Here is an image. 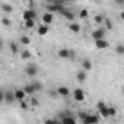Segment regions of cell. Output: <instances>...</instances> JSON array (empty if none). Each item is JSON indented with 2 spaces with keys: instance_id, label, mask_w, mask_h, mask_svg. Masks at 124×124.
I'll return each mask as SVG.
<instances>
[{
  "instance_id": "6da1fadb",
  "label": "cell",
  "mask_w": 124,
  "mask_h": 124,
  "mask_svg": "<svg viewBox=\"0 0 124 124\" xmlns=\"http://www.w3.org/2000/svg\"><path fill=\"white\" fill-rule=\"evenodd\" d=\"M0 99H2L3 102H6V104H12V102H15V101H16L15 91H13V92H12V91H3L2 95H0Z\"/></svg>"
},
{
  "instance_id": "7a4b0ae2",
  "label": "cell",
  "mask_w": 124,
  "mask_h": 124,
  "mask_svg": "<svg viewBox=\"0 0 124 124\" xmlns=\"http://www.w3.org/2000/svg\"><path fill=\"white\" fill-rule=\"evenodd\" d=\"M57 55L60 58H75V51L73 50H67V48H60L57 51Z\"/></svg>"
},
{
  "instance_id": "3957f363",
  "label": "cell",
  "mask_w": 124,
  "mask_h": 124,
  "mask_svg": "<svg viewBox=\"0 0 124 124\" xmlns=\"http://www.w3.org/2000/svg\"><path fill=\"white\" fill-rule=\"evenodd\" d=\"M47 12H51V13H60L61 10H64V6L63 5H60V3H48L47 5Z\"/></svg>"
},
{
  "instance_id": "277c9868",
  "label": "cell",
  "mask_w": 124,
  "mask_h": 124,
  "mask_svg": "<svg viewBox=\"0 0 124 124\" xmlns=\"http://www.w3.org/2000/svg\"><path fill=\"white\" fill-rule=\"evenodd\" d=\"M105 32H107V28H98V29L92 31L91 37H92L93 41L95 39H101V38H105Z\"/></svg>"
},
{
  "instance_id": "5b68a950",
  "label": "cell",
  "mask_w": 124,
  "mask_h": 124,
  "mask_svg": "<svg viewBox=\"0 0 124 124\" xmlns=\"http://www.w3.org/2000/svg\"><path fill=\"white\" fill-rule=\"evenodd\" d=\"M25 73L29 78H37V75H38V66L37 64H28L26 69H25Z\"/></svg>"
},
{
  "instance_id": "8992f818",
  "label": "cell",
  "mask_w": 124,
  "mask_h": 124,
  "mask_svg": "<svg viewBox=\"0 0 124 124\" xmlns=\"http://www.w3.org/2000/svg\"><path fill=\"white\" fill-rule=\"evenodd\" d=\"M73 99H75V101H78V102L85 101V92H83V89H82V88H76V89L73 91Z\"/></svg>"
},
{
  "instance_id": "52a82bcc",
  "label": "cell",
  "mask_w": 124,
  "mask_h": 124,
  "mask_svg": "<svg viewBox=\"0 0 124 124\" xmlns=\"http://www.w3.org/2000/svg\"><path fill=\"white\" fill-rule=\"evenodd\" d=\"M95 47L98 50H105L109 47V42L105 39V38H101V39H95Z\"/></svg>"
},
{
  "instance_id": "ba28073f",
  "label": "cell",
  "mask_w": 124,
  "mask_h": 124,
  "mask_svg": "<svg viewBox=\"0 0 124 124\" xmlns=\"http://www.w3.org/2000/svg\"><path fill=\"white\" fill-rule=\"evenodd\" d=\"M99 121V117L98 115H92V114H88L85 118H83V124H96Z\"/></svg>"
},
{
  "instance_id": "9c48e42d",
  "label": "cell",
  "mask_w": 124,
  "mask_h": 124,
  "mask_svg": "<svg viewBox=\"0 0 124 124\" xmlns=\"http://www.w3.org/2000/svg\"><path fill=\"white\" fill-rule=\"evenodd\" d=\"M22 19H23V21H28V19H37V13H35L32 9H26V10H23V13H22Z\"/></svg>"
},
{
  "instance_id": "30bf717a",
  "label": "cell",
  "mask_w": 124,
  "mask_h": 124,
  "mask_svg": "<svg viewBox=\"0 0 124 124\" xmlns=\"http://www.w3.org/2000/svg\"><path fill=\"white\" fill-rule=\"evenodd\" d=\"M41 21H42V23L50 25V23H53V21H54V15H53L51 12H45V13L41 16Z\"/></svg>"
},
{
  "instance_id": "8fae6325",
  "label": "cell",
  "mask_w": 124,
  "mask_h": 124,
  "mask_svg": "<svg viewBox=\"0 0 124 124\" xmlns=\"http://www.w3.org/2000/svg\"><path fill=\"white\" fill-rule=\"evenodd\" d=\"M57 95L66 98V96L70 95V89H69L67 86H58V88H57Z\"/></svg>"
},
{
  "instance_id": "7c38bea8",
  "label": "cell",
  "mask_w": 124,
  "mask_h": 124,
  "mask_svg": "<svg viewBox=\"0 0 124 124\" xmlns=\"http://www.w3.org/2000/svg\"><path fill=\"white\" fill-rule=\"evenodd\" d=\"M26 95H28V93L25 92V89H23V88H22V89H15V96H16V101H19V102H21V101H23V99L26 98Z\"/></svg>"
},
{
  "instance_id": "4fadbf2b",
  "label": "cell",
  "mask_w": 124,
  "mask_h": 124,
  "mask_svg": "<svg viewBox=\"0 0 124 124\" xmlns=\"http://www.w3.org/2000/svg\"><path fill=\"white\" fill-rule=\"evenodd\" d=\"M48 31H50V25H47V23H42V25H39V26H38V29H37L38 35H41V37L47 35V34H48Z\"/></svg>"
},
{
  "instance_id": "5bb4252c",
  "label": "cell",
  "mask_w": 124,
  "mask_h": 124,
  "mask_svg": "<svg viewBox=\"0 0 124 124\" xmlns=\"http://www.w3.org/2000/svg\"><path fill=\"white\" fill-rule=\"evenodd\" d=\"M67 28H69V31L73 32V34H79V32H80V25L76 23V22H69Z\"/></svg>"
},
{
  "instance_id": "9a60e30c",
  "label": "cell",
  "mask_w": 124,
  "mask_h": 124,
  "mask_svg": "<svg viewBox=\"0 0 124 124\" xmlns=\"http://www.w3.org/2000/svg\"><path fill=\"white\" fill-rule=\"evenodd\" d=\"M92 67H93V64H92V61H91L89 58H85V60L82 61V69H83V70L89 72V70H92Z\"/></svg>"
},
{
  "instance_id": "2e32d148",
  "label": "cell",
  "mask_w": 124,
  "mask_h": 124,
  "mask_svg": "<svg viewBox=\"0 0 124 124\" xmlns=\"http://www.w3.org/2000/svg\"><path fill=\"white\" fill-rule=\"evenodd\" d=\"M76 79H78V82H80V83H83L85 80H86V70H79L78 73H76Z\"/></svg>"
},
{
  "instance_id": "e0dca14e",
  "label": "cell",
  "mask_w": 124,
  "mask_h": 124,
  "mask_svg": "<svg viewBox=\"0 0 124 124\" xmlns=\"http://www.w3.org/2000/svg\"><path fill=\"white\" fill-rule=\"evenodd\" d=\"M60 13L63 15L67 21H70V22H73V21H75V13H73V12H69V10H66V9H64V10H61Z\"/></svg>"
},
{
  "instance_id": "ac0fdd59",
  "label": "cell",
  "mask_w": 124,
  "mask_h": 124,
  "mask_svg": "<svg viewBox=\"0 0 124 124\" xmlns=\"http://www.w3.org/2000/svg\"><path fill=\"white\" fill-rule=\"evenodd\" d=\"M76 121H78V120H76L75 117H72L70 114L61 118V123H64V124H76Z\"/></svg>"
},
{
  "instance_id": "d6986e66",
  "label": "cell",
  "mask_w": 124,
  "mask_h": 124,
  "mask_svg": "<svg viewBox=\"0 0 124 124\" xmlns=\"http://www.w3.org/2000/svg\"><path fill=\"white\" fill-rule=\"evenodd\" d=\"M23 89H25V92L28 93V95H34L37 91H35V86H34V83H29V85H25L23 86Z\"/></svg>"
},
{
  "instance_id": "ffe728a7",
  "label": "cell",
  "mask_w": 124,
  "mask_h": 124,
  "mask_svg": "<svg viewBox=\"0 0 124 124\" xmlns=\"http://www.w3.org/2000/svg\"><path fill=\"white\" fill-rule=\"evenodd\" d=\"M98 112H99V115H102L104 118L109 117V115H108V105H104L102 108H99V109H98Z\"/></svg>"
},
{
  "instance_id": "44dd1931",
  "label": "cell",
  "mask_w": 124,
  "mask_h": 124,
  "mask_svg": "<svg viewBox=\"0 0 124 124\" xmlns=\"http://www.w3.org/2000/svg\"><path fill=\"white\" fill-rule=\"evenodd\" d=\"M115 54L117 55H124V44H117L115 45Z\"/></svg>"
},
{
  "instance_id": "7402d4cb",
  "label": "cell",
  "mask_w": 124,
  "mask_h": 124,
  "mask_svg": "<svg viewBox=\"0 0 124 124\" xmlns=\"http://www.w3.org/2000/svg\"><path fill=\"white\" fill-rule=\"evenodd\" d=\"M2 10H3L5 13H12V12H13V8H12L10 5H8V3H5V5L2 6Z\"/></svg>"
},
{
  "instance_id": "603a6c76",
  "label": "cell",
  "mask_w": 124,
  "mask_h": 124,
  "mask_svg": "<svg viewBox=\"0 0 124 124\" xmlns=\"http://www.w3.org/2000/svg\"><path fill=\"white\" fill-rule=\"evenodd\" d=\"M25 26H26L28 29L34 28V26H35V19H28V21H25Z\"/></svg>"
},
{
  "instance_id": "cb8c5ba5",
  "label": "cell",
  "mask_w": 124,
  "mask_h": 124,
  "mask_svg": "<svg viewBox=\"0 0 124 124\" xmlns=\"http://www.w3.org/2000/svg\"><path fill=\"white\" fill-rule=\"evenodd\" d=\"M19 42H22L23 45H28V44L31 42V39H29V37H26V35H22V37L19 38Z\"/></svg>"
},
{
  "instance_id": "d4e9b609",
  "label": "cell",
  "mask_w": 124,
  "mask_h": 124,
  "mask_svg": "<svg viewBox=\"0 0 124 124\" xmlns=\"http://www.w3.org/2000/svg\"><path fill=\"white\" fill-rule=\"evenodd\" d=\"M9 48H10L12 54H18V44L16 42H10L9 44Z\"/></svg>"
},
{
  "instance_id": "484cf974",
  "label": "cell",
  "mask_w": 124,
  "mask_h": 124,
  "mask_svg": "<svg viewBox=\"0 0 124 124\" xmlns=\"http://www.w3.org/2000/svg\"><path fill=\"white\" fill-rule=\"evenodd\" d=\"M93 21L99 25V23H102V22H105V16H102V15H96L95 18H93Z\"/></svg>"
},
{
  "instance_id": "4316f807",
  "label": "cell",
  "mask_w": 124,
  "mask_h": 124,
  "mask_svg": "<svg viewBox=\"0 0 124 124\" xmlns=\"http://www.w3.org/2000/svg\"><path fill=\"white\" fill-rule=\"evenodd\" d=\"M79 16H80V19H86V18L89 16V12H88L86 9H82V10L79 12Z\"/></svg>"
},
{
  "instance_id": "83f0119b",
  "label": "cell",
  "mask_w": 124,
  "mask_h": 124,
  "mask_svg": "<svg viewBox=\"0 0 124 124\" xmlns=\"http://www.w3.org/2000/svg\"><path fill=\"white\" fill-rule=\"evenodd\" d=\"M2 23H3L5 26H10V25H12V21H10L8 16H3V18H2Z\"/></svg>"
},
{
  "instance_id": "f1b7e54d",
  "label": "cell",
  "mask_w": 124,
  "mask_h": 124,
  "mask_svg": "<svg viewBox=\"0 0 124 124\" xmlns=\"http://www.w3.org/2000/svg\"><path fill=\"white\" fill-rule=\"evenodd\" d=\"M108 115H109V117H115V115H117V108L108 107Z\"/></svg>"
},
{
  "instance_id": "f546056e",
  "label": "cell",
  "mask_w": 124,
  "mask_h": 124,
  "mask_svg": "<svg viewBox=\"0 0 124 124\" xmlns=\"http://www.w3.org/2000/svg\"><path fill=\"white\" fill-rule=\"evenodd\" d=\"M21 57H22V60H28V58L31 57V53H29L28 50H25V51H22V54H21Z\"/></svg>"
},
{
  "instance_id": "4dcf8cb0",
  "label": "cell",
  "mask_w": 124,
  "mask_h": 124,
  "mask_svg": "<svg viewBox=\"0 0 124 124\" xmlns=\"http://www.w3.org/2000/svg\"><path fill=\"white\" fill-rule=\"evenodd\" d=\"M34 86H35V91H37V92H38V91H42V85H41V82L35 80V82H34Z\"/></svg>"
},
{
  "instance_id": "1f68e13d",
  "label": "cell",
  "mask_w": 124,
  "mask_h": 124,
  "mask_svg": "<svg viewBox=\"0 0 124 124\" xmlns=\"http://www.w3.org/2000/svg\"><path fill=\"white\" fill-rule=\"evenodd\" d=\"M19 104H21V108H22V109H26V108H28V104L25 102V99H23V101H21Z\"/></svg>"
},
{
  "instance_id": "d6a6232c",
  "label": "cell",
  "mask_w": 124,
  "mask_h": 124,
  "mask_svg": "<svg viewBox=\"0 0 124 124\" xmlns=\"http://www.w3.org/2000/svg\"><path fill=\"white\" fill-rule=\"evenodd\" d=\"M86 115H88V112H85V111H80V112H79V118H80L82 121H83V118H85Z\"/></svg>"
},
{
  "instance_id": "836d02e7",
  "label": "cell",
  "mask_w": 124,
  "mask_h": 124,
  "mask_svg": "<svg viewBox=\"0 0 124 124\" xmlns=\"http://www.w3.org/2000/svg\"><path fill=\"white\" fill-rule=\"evenodd\" d=\"M117 6H124V0H114Z\"/></svg>"
},
{
  "instance_id": "e575fe53",
  "label": "cell",
  "mask_w": 124,
  "mask_h": 124,
  "mask_svg": "<svg viewBox=\"0 0 124 124\" xmlns=\"http://www.w3.org/2000/svg\"><path fill=\"white\" fill-rule=\"evenodd\" d=\"M105 23H107V29H109V28H111V22H109V19L105 18Z\"/></svg>"
},
{
  "instance_id": "d590c367",
  "label": "cell",
  "mask_w": 124,
  "mask_h": 124,
  "mask_svg": "<svg viewBox=\"0 0 124 124\" xmlns=\"http://www.w3.org/2000/svg\"><path fill=\"white\" fill-rule=\"evenodd\" d=\"M31 104L37 107V105H38V99H35V98H32V99H31Z\"/></svg>"
},
{
  "instance_id": "8d00e7d4",
  "label": "cell",
  "mask_w": 124,
  "mask_h": 124,
  "mask_svg": "<svg viewBox=\"0 0 124 124\" xmlns=\"http://www.w3.org/2000/svg\"><path fill=\"white\" fill-rule=\"evenodd\" d=\"M120 19H121V21H123V22H124V10H123V12H121V13H120Z\"/></svg>"
},
{
  "instance_id": "74e56055",
  "label": "cell",
  "mask_w": 124,
  "mask_h": 124,
  "mask_svg": "<svg viewBox=\"0 0 124 124\" xmlns=\"http://www.w3.org/2000/svg\"><path fill=\"white\" fill-rule=\"evenodd\" d=\"M45 2H47V5H48V3H54V0H45Z\"/></svg>"
},
{
  "instance_id": "f35d334b",
  "label": "cell",
  "mask_w": 124,
  "mask_h": 124,
  "mask_svg": "<svg viewBox=\"0 0 124 124\" xmlns=\"http://www.w3.org/2000/svg\"><path fill=\"white\" fill-rule=\"evenodd\" d=\"M123 93H124V86H123Z\"/></svg>"
},
{
  "instance_id": "ab89813d",
  "label": "cell",
  "mask_w": 124,
  "mask_h": 124,
  "mask_svg": "<svg viewBox=\"0 0 124 124\" xmlns=\"http://www.w3.org/2000/svg\"><path fill=\"white\" fill-rule=\"evenodd\" d=\"M66 2H72V0H66Z\"/></svg>"
}]
</instances>
